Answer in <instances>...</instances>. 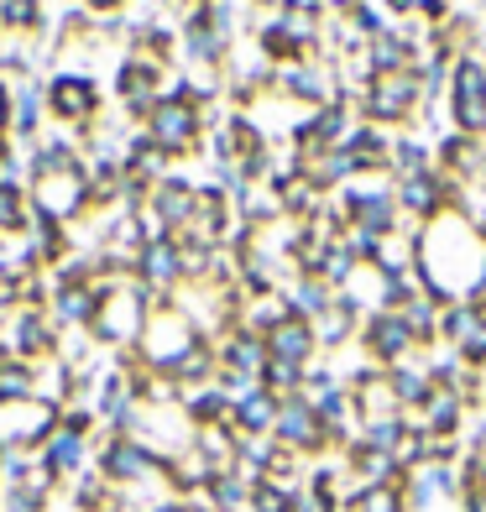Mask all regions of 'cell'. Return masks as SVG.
I'll return each mask as SVG.
<instances>
[{
	"instance_id": "3",
	"label": "cell",
	"mask_w": 486,
	"mask_h": 512,
	"mask_svg": "<svg viewBox=\"0 0 486 512\" xmlns=\"http://www.w3.org/2000/svg\"><path fill=\"white\" fill-rule=\"evenodd\" d=\"M58 424H63L58 403H42V398L0 403V450H42Z\"/></svg>"
},
{
	"instance_id": "7",
	"label": "cell",
	"mask_w": 486,
	"mask_h": 512,
	"mask_svg": "<svg viewBox=\"0 0 486 512\" xmlns=\"http://www.w3.org/2000/svg\"><path fill=\"white\" fill-rule=\"evenodd\" d=\"M100 309V288H58L53 293V324L63 330H89Z\"/></svg>"
},
{
	"instance_id": "19",
	"label": "cell",
	"mask_w": 486,
	"mask_h": 512,
	"mask_svg": "<svg viewBox=\"0 0 486 512\" xmlns=\"http://www.w3.org/2000/svg\"><path fill=\"white\" fill-rule=\"evenodd\" d=\"M0 455H6V450H0Z\"/></svg>"
},
{
	"instance_id": "11",
	"label": "cell",
	"mask_w": 486,
	"mask_h": 512,
	"mask_svg": "<svg viewBox=\"0 0 486 512\" xmlns=\"http://www.w3.org/2000/svg\"><path fill=\"white\" fill-rule=\"evenodd\" d=\"M403 345H408V324L403 319H377L372 324V351L377 356L392 361V356H403Z\"/></svg>"
},
{
	"instance_id": "9",
	"label": "cell",
	"mask_w": 486,
	"mask_h": 512,
	"mask_svg": "<svg viewBox=\"0 0 486 512\" xmlns=\"http://www.w3.org/2000/svg\"><path fill=\"white\" fill-rule=\"evenodd\" d=\"M136 267H142V277H147L152 288H168L173 277L183 272V256L168 241H147V251H142V262H136Z\"/></svg>"
},
{
	"instance_id": "18",
	"label": "cell",
	"mask_w": 486,
	"mask_h": 512,
	"mask_svg": "<svg viewBox=\"0 0 486 512\" xmlns=\"http://www.w3.org/2000/svg\"><path fill=\"white\" fill-rule=\"evenodd\" d=\"M89 6H115V0H89Z\"/></svg>"
},
{
	"instance_id": "2",
	"label": "cell",
	"mask_w": 486,
	"mask_h": 512,
	"mask_svg": "<svg viewBox=\"0 0 486 512\" xmlns=\"http://www.w3.org/2000/svg\"><path fill=\"white\" fill-rule=\"evenodd\" d=\"M147 298L136 288H105L100 293V309H95V324L89 335L105 340V345H142V330H147Z\"/></svg>"
},
{
	"instance_id": "8",
	"label": "cell",
	"mask_w": 486,
	"mask_h": 512,
	"mask_svg": "<svg viewBox=\"0 0 486 512\" xmlns=\"http://www.w3.org/2000/svg\"><path fill=\"white\" fill-rule=\"evenodd\" d=\"M48 105L63 115V121H84L89 110H95V89L84 79H53L48 84Z\"/></svg>"
},
{
	"instance_id": "4",
	"label": "cell",
	"mask_w": 486,
	"mask_h": 512,
	"mask_svg": "<svg viewBox=\"0 0 486 512\" xmlns=\"http://www.w3.org/2000/svg\"><path fill=\"white\" fill-rule=\"evenodd\" d=\"M272 439H277V445H288V450H319V445H324V424H319L314 403H309V398H298V392L277 403Z\"/></svg>"
},
{
	"instance_id": "17",
	"label": "cell",
	"mask_w": 486,
	"mask_h": 512,
	"mask_svg": "<svg viewBox=\"0 0 486 512\" xmlns=\"http://www.w3.org/2000/svg\"><path fill=\"white\" fill-rule=\"evenodd\" d=\"M6 121H11V95H6V84H0V131H6Z\"/></svg>"
},
{
	"instance_id": "16",
	"label": "cell",
	"mask_w": 486,
	"mask_h": 512,
	"mask_svg": "<svg viewBox=\"0 0 486 512\" xmlns=\"http://www.w3.org/2000/svg\"><path fill=\"white\" fill-rule=\"evenodd\" d=\"M16 105H21V110H16V126L32 131V126H37V95H21Z\"/></svg>"
},
{
	"instance_id": "12",
	"label": "cell",
	"mask_w": 486,
	"mask_h": 512,
	"mask_svg": "<svg viewBox=\"0 0 486 512\" xmlns=\"http://www.w3.org/2000/svg\"><path fill=\"white\" fill-rule=\"evenodd\" d=\"M429 429H439V434H450L455 429V418H460V398L455 392H429Z\"/></svg>"
},
{
	"instance_id": "6",
	"label": "cell",
	"mask_w": 486,
	"mask_h": 512,
	"mask_svg": "<svg viewBox=\"0 0 486 512\" xmlns=\"http://www.w3.org/2000/svg\"><path fill=\"white\" fill-rule=\"evenodd\" d=\"M267 356H272V361H288V366H304V361L314 356V324L283 319V324L267 335Z\"/></svg>"
},
{
	"instance_id": "1",
	"label": "cell",
	"mask_w": 486,
	"mask_h": 512,
	"mask_svg": "<svg viewBox=\"0 0 486 512\" xmlns=\"http://www.w3.org/2000/svg\"><path fill=\"white\" fill-rule=\"evenodd\" d=\"M37 204L48 220H68L74 209H84V168L68 142L37 152Z\"/></svg>"
},
{
	"instance_id": "10",
	"label": "cell",
	"mask_w": 486,
	"mask_h": 512,
	"mask_svg": "<svg viewBox=\"0 0 486 512\" xmlns=\"http://www.w3.org/2000/svg\"><path fill=\"white\" fill-rule=\"evenodd\" d=\"M189 131H194L189 105H162L152 115V136H157V142H168V147H183V142H189Z\"/></svg>"
},
{
	"instance_id": "13",
	"label": "cell",
	"mask_w": 486,
	"mask_h": 512,
	"mask_svg": "<svg viewBox=\"0 0 486 512\" xmlns=\"http://www.w3.org/2000/svg\"><path fill=\"white\" fill-rule=\"evenodd\" d=\"M356 512H403L398 486H361V492H356Z\"/></svg>"
},
{
	"instance_id": "14",
	"label": "cell",
	"mask_w": 486,
	"mask_h": 512,
	"mask_svg": "<svg viewBox=\"0 0 486 512\" xmlns=\"http://www.w3.org/2000/svg\"><path fill=\"white\" fill-rule=\"evenodd\" d=\"M27 225V215H21V194L11 189V183H0V236H11V230Z\"/></svg>"
},
{
	"instance_id": "15",
	"label": "cell",
	"mask_w": 486,
	"mask_h": 512,
	"mask_svg": "<svg viewBox=\"0 0 486 512\" xmlns=\"http://www.w3.org/2000/svg\"><path fill=\"white\" fill-rule=\"evenodd\" d=\"M6 512H48V497H37L32 486H6Z\"/></svg>"
},
{
	"instance_id": "5",
	"label": "cell",
	"mask_w": 486,
	"mask_h": 512,
	"mask_svg": "<svg viewBox=\"0 0 486 512\" xmlns=\"http://www.w3.org/2000/svg\"><path fill=\"white\" fill-rule=\"evenodd\" d=\"M37 460L48 465L53 476H84V465H89V434H74V429H53L48 434V445L37 450Z\"/></svg>"
}]
</instances>
